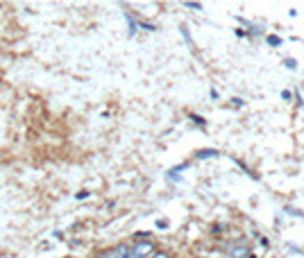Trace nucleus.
I'll return each instance as SVG.
<instances>
[{
  "mask_svg": "<svg viewBox=\"0 0 304 258\" xmlns=\"http://www.w3.org/2000/svg\"><path fill=\"white\" fill-rule=\"evenodd\" d=\"M129 249H132V258H150L157 251L152 242H139V245L129 247Z\"/></svg>",
  "mask_w": 304,
  "mask_h": 258,
  "instance_id": "nucleus-1",
  "label": "nucleus"
},
{
  "mask_svg": "<svg viewBox=\"0 0 304 258\" xmlns=\"http://www.w3.org/2000/svg\"><path fill=\"white\" fill-rule=\"evenodd\" d=\"M104 256H107V258H132V249H129L127 245H118L116 249L107 251Z\"/></svg>",
  "mask_w": 304,
  "mask_h": 258,
  "instance_id": "nucleus-2",
  "label": "nucleus"
},
{
  "mask_svg": "<svg viewBox=\"0 0 304 258\" xmlns=\"http://www.w3.org/2000/svg\"><path fill=\"white\" fill-rule=\"evenodd\" d=\"M196 156L198 159H216V156H220V152L218 150H200Z\"/></svg>",
  "mask_w": 304,
  "mask_h": 258,
  "instance_id": "nucleus-3",
  "label": "nucleus"
},
{
  "mask_svg": "<svg viewBox=\"0 0 304 258\" xmlns=\"http://www.w3.org/2000/svg\"><path fill=\"white\" fill-rule=\"evenodd\" d=\"M266 43H268L270 48H277V45H281V39L277 34H268L266 36Z\"/></svg>",
  "mask_w": 304,
  "mask_h": 258,
  "instance_id": "nucleus-4",
  "label": "nucleus"
},
{
  "mask_svg": "<svg viewBox=\"0 0 304 258\" xmlns=\"http://www.w3.org/2000/svg\"><path fill=\"white\" fill-rule=\"evenodd\" d=\"M188 118H191L196 125H200V127H204V125H207V120H204L202 115H198V113H188Z\"/></svg>",
  "mask_w": 304,
  "mask_h": 258,
  "instance_id": "nucleus-5",
  "label": "nucleus"
},
{
  "mask_svg": "<svg viewBox=\"0 0 304 258\" xmlns=\"http://www.w3.org/2000/svg\"><path fill=\"white\" fill-rule=\"evenodd\" d=\"M125 18H127V23H129V34H134V32H136V23H134V18L129 16V14H125Z\"/></svg>",
  "mask_w": 304,
  "mask_h": 258,
  "instance_id": "nucleus-6",
  "label": "nucleus"
},
{
  "mask_svg": "<svg viewBox=\"0 0 304 258\" xmlns=\"http://www.w3.org/2000/svg\"><path fill=\"white\" fill-rule=\"evenodd\" d=\"M284 66H286V68H291V71H293V68H297V61L288 57V59H284Z\"/></svg>",
  "mask_w": 304,
  "mask_h": 258,
  "instance_id": "nucleus-7",
  "label": "nucleus"
},
{
  "mask_svg": "<svg viewBox=\"0 0 304 258\" xmlns=\"http://www.w3.org/2000/svg\"><path fill=\"white\" fill-rule=\"evenodd\" d=\"M245 247H238V249H234V254H232V258H241V256H245Z\"/></svg>",
  "mask_w": 304,
  "mask_h": 258,
  "instance_id": "nucleus-8",
  "label": "nucleus"
},
{
  "mask_svg": "<svg viewBox=\"0 0 304 258\" xmlns=\"http://www.w3.org/2000/svg\"><path fill=\"white\" fill-rule=\"evenodd\" d=\"M286 213H288V215H297V218H304L302 210H295V208H291V206H286Z\"/></svg>",
  "mask_w": 304,
  "mask_h": 258,
  "instance_id": "nucleus-9",
  "label": "nucleus"
},
{
  "mask_svg": "<svg viewBox=\"0 0 304 258\" xmlns=\"http://www.w3.org/2000/svg\"><path fill=\"white\" fill-rule=\"evenodd\" d=\"M184 5H186L188 9H196V12H200V9H202V5H200V3H184Z\"/></svg>",
  "mask_w": 304,
  "mask_h": 258,
  "instance_id": "nucleus-10",
  "label": "nucleus"
},
{
  "mask_svg": "<svg viewBox=\"0 0 304 258\" xmlns=\"http://www.w3.org/2000/svg\"><path fill=\"white\" fill-rule=\"evenodd\" d=\"M166 226H168L166 220H157V229H166Z\"/></svg>",
  "mask_w": 304,
  "mask_h": 258,
  "instance_id": "nucleus-11",
  "label": "nucleus"
},
{
  "mask_svg": "<svg viewBox=\"0 0 304 258\" xmlns=\"http://www.w3.org/2000/svg\"><path fill=\"white\" fill-rule=\"evenodd\" d=\"M232 104H234V107H243V100H241V98H234Z\"/></svg>",
  "mask_w": 304,
  "mask_h": 258,
  "instance_id": "nucleus-12",
  "label": "nucleus"
},
{
  "mask_svg": "<svg viewBox=\"0 0 304 258\" xmlns=\"http://www.w3.org/2000/svg\"><path fill=\"white\" fill-rule=\"evenodd\" d=\"M89 197V191H80L77 193V199H86Z\"/></svg>",
  "mask_w": 304,
  "mask_h": 258,
  "instance_id": "nucleus-13",
  "label": "nucleus"
},
{
  "mask_svg": "<svg viewBox=\"0 0 304 258\" xmlns=\"http://www.w3.org/2000/svg\"><path fill=\"white\" fill-rule=\"evenodd\" d=\"M141 28H143V30H150V32H152V30H155V25H150V23H141Z\"/></svg>",
  "mask_w": 304,
  "mask_h": 258,
  "instance_id": "nucleus-14",
  "label": "nucleus"
},
{
  "mask_svg": "<svg viewBox=\"0 0 304 258\" xmlns=\"http://www.w3.org/2000/svg\"><path fill=\"white\" fill-rule=\"evenodd\" d=\"M281 100H291V91H281Z\"/></svg>",
  "mask_w": 304,
  "mask_h": 258,
  "instance_id": "nucleus-15",
  "label": "nucleus"
},
{
  "mask_svg": "<svg viewBox=\"0 0 304 258\" xmlns=\"http://www.w3.org/2000/svg\"><path fill=\"white\" fill-rule=\"evenodd\" d=\"M236 36H250V34L245 32V30H236Z\"/></svg>",
  "mask_w": 304,
  "mask_h": 258,
  "instance_id": "nucleus-16",
  "label": "nucleus"
}]
</instances>
